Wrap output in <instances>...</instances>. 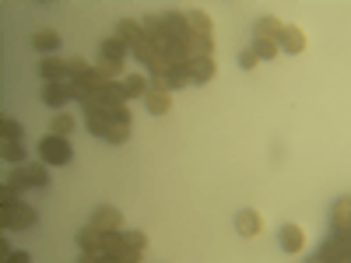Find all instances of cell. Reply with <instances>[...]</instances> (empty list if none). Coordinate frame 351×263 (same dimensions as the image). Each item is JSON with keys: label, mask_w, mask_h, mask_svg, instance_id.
I'll return each instance as SVG.
<instances>
[{"label": "cell", "mask_w": 351, "mask_h": 263, "mask_svg": "<svg viewBox=\"0 0 351 263\" xmlns=\"http://www.w3.org/2000/svg\"><path fill=\"white\" fill-rule=\"evenodd\" d=\"M84 123H88V134L102 137V140H106V134L116 127L112 116H109V109H84Z\"/></svg>", "instance_id": "8fae6325"}, {"label": "cell", "mask_w": 351, "mask_h": 263, "mask_svg": "<svg viewBox=\"0 0 351 263\" xmlns=\"http://www.w3.org/2000/svg\"><path fill=\"white\" fill-rule=\"evenodd\" d=\"M92 99H95L99 109H112V105H123V102H127V92H123V84H120V81H106Z\"/></svg>", "instance_id": "9c48e42d"}, {"label": "cell", "mask_w": 351, "mask_h": 263, "mask_svg": "<svg viewBox=\"0 0 351 263\" xmlns=\"http://www.w3.org/2000/svg\"><path fill=\"white\" fill-rule=\"evenodd\" d=\"M130 140V127H112L106 134V144H127Z\"/></svg>", "instance_id": "4dcf8cb0"}, {"label": "cell", "mask_w": 351, "mask_h": 263, "mask_svg": "<svg viewBox=\"0 0 351 263\" xmlns=\"http://www.w3.org/2000/svg\"><path fill=\"white\" fill-rule=\"evenodd\" d=\"M162 25H165V39H169V46H172V42H183V39L193 36V32H190V21H186V11H180V8L165 11V14H162Z\"/></svg>", "instance_id": "5b68a950"}, {"label": "cell", "mask_w": 351, "mask_h": 263, "mask_svg": "<svg viewBox=\"0 0 351 263\" xmlns=\"http://www.w3.org/2000/svg\"><path fill=\"white\" fill-rule=\"evenodd\" d=\"M127 64H116V60H106V56H99V64H95V74L102 77V81H123L127 74Z\"/></svg>", "instance_id": "44dd1931"}, {"label": "cell", "mask_w": 351, "mask_h": 263, "mask_svg": "<svg viewBox=\"0 0 351 263\" xmlns=\"http://www.w3.org/2000/svg\"><path fill=\"white\" fill-rule=\"evenodd\" d=\"M281 32H285V21L274 18V14L260 18V21L253 25V36H256V39H278V42H281Z\"/></svg>", "instance_id": "ac0fdd59"}, {"label": "cell", "mask_w": 351, "mask_h": 263, "mask_svg": "<svg viewBox=\"0 0 351 263\" xmlns=\"http://www.w3.org/2000/svg\"><path fill=\"white\" fill-rule=\"evenodd\" d=\"M95 263H120V260H116V256H109V253H106V256H95Z\"/></svg>", "instance_id": "8d00e7d4"}, {"label": "cell", "mask_w": 351, "mask_h": 263, "mask_svg": "<svg viewBox=\"0 0 351 263\" xmlns=\"http://www.w3.org/2000/svg\"><path fill=\"white\" fill-rule=\"evenodd\" d=\"M253 49L260 60H274V56L281 53V42L278 39H253Z\"/></svg>", "instance_id": "d4e9b609"}, {"label": "cell", "mask_w": 351, "mask_h": 263, "mask_svg": "<svg viewBox=\"0 0 351 263\" xmlns=\"http://www.w3.org/2000/svg\"><path fill=\"white\" fill-rule=\"evenodd\" d=\"M0 208H4V203H0ZM32 225H36V208L32 203H14V208L0 211V228L21 231V228H32Z\"/></svg>", "instance_id": "3957f363"}, {"label": "cell", "mask_w": 351, "mask_h": 263, "mask_svg": "<svg viewBox=\"0 0 351 263\" xmlns=\"http://www.w3.org/2000/svg\"><path fill=\"white\" fill-rule=\"evenodd\" d=\"M190 74H193L197 84H208L218 74V60L215 56H197V60H190Z\"/></svg>", "instance_id": "e0dca14e"}, {"label": "cell", "mask_w": 351, "mask_h": 263, "mask_svg": "<svg viewBox=\"0 0 351 263\" xmlns=\"http://www.w3.org/2000/svg\"><path fill=\"white\" fill-rule=\"evenodd\" d=\"M39 158L46 165H71L74 158V148H71V137H43L39 140Z\"/></svg>", "instance_id": "7a4b0ae2"}, {"label": "cell", "mask_w": 351, "mask_h": 263, "mask_svg": "<svg viewBox=\"0 0 351 263\" xmlns=\"http://www.w3.org/2000/svg\"><path fill=\"white\" fill-rule=\"evenodd\" d=\"M144 109L152 116H165L172 109V92H148L144 95Z\"/></svg>", "instance_id": "ffe728a7"}, {"label": "cell", "mask_w": 351, "mask_h": 263, "mask_svg": "<svg viewBox=\"0 0 351 263\" xmlns=\"http://www.w3.org/2000/svg\"><path fill=\"white\" fill-rule=\"evenodd\" d=\"M236 228H239L243 239H256L260 231H263V218H260L253 208H243V211L236 214Z\"/></svg>", "instance_id": "4fadbf2b"}, {"label": "cell", "mask_w": 351, "mask_h": 263, "mask_svg": "<svg viewBox=\"0 0 351 263\" xmlns=\"http://www.w3.org/2000/svg\"><path fill=\"white\" fill-rule=\"evenodd\" d=\"M109 116H112V123H116V127H130V123H134V112H130L127 102H123V105H112Z\"/></svg>", "instance_id": "4316f807"}, {"label": "cell", "mask_w": 351, "mask_h": 263, "mask_svg": "<svg viewBox=\"0 0 351 263\" xmlns=\"http://www.w3.org/2000/svg\"><path fill=\"white\" fill-rule=\"evenodd\" d=\"M281 249L288 253V256H295V253H302L306 249V231H302V225H285L281 228Z\"/></svg>", "instance_id": "7c38bea8"}, {"label": "cell", "mask_w": 351, "mask_h": 263, "mask_svg": "<svg viewBox=\"0 0 351 263\" xmlns=\"http://www.w3.org/2000/svg\"><path fill=\"white\" fill-rule=\"evenodd\" d=\"M120 84H123V92H127V102L130 99H144V95L152 92V77H144V74H127Z\"/></svg>", "instance_id": "d6986e66"}, {"label": "cell", "mask_w": 351, "mask_h": 263, "mask_svg": "<svg viewBox=\"0 0 351 263\" xmlns=\"http://www.w3.org/2000/svg\"><path fill=\"white\" fill-rule=\"evenodd\" d=\"M116 36H120V39L130 46V53H134V49H141L144 42H148V36H144V25H141L137 18H123L120 25H116Z\"/></svg>", "instance_id": "52a82bcc"}, {"label": "cell", "mask_w": 351, "mask_h": 263, "mask_svg": "<svg viewBox=\"0 0 351 263\" xmlns=\"http://www.w3.org/2000/svg\"><path fill=\"white\" fill-rule=\"evenodd\" d=\"M4 162H11V165H25V148H21V140H4Z\"/></svg>", "instance_id": "484cf974"}, {"label": "cell", "mask_w": 351, "mask_h": 263, "mask_svg": "<svg viewBox=\"0 0 351 263\" xmlns=\"http://www.w3.org/2000/svg\"><path fill=\"white\" fill-rule=\"evenodd\" d=\"M186 21H190V32H193V36H208V39H215V25H211V14H208V11L190 8V11H186Z\"/></svg>", "instance_id": "2e32d148"}, {"label": "cell", "mask_w": 351, "mask_h": 263, "mask_svg": "<svg viewBox=\"0 0 351 263\" xmlns=\"http://www.w3.org/2000/svg\"><path fill=\"white\" fill-rule=\"evenodd\" d=\"M169 88L172 92H180V88H186L190 81H193V74H190V64H176V67H169Z\"/></svg>", "instance_id": "cb8c5ba5"}, {"label": "cell", "mask_w": 351, "mask_h": 263, "mask_svg": "<svg viewBox=\"0 0 351 263\" xmlns=\"http://www.w3.org/2000/svg\"><path fill=\"white\" fill-rule=\"evenodd\" d=\"M127 53H130V46H127L120 36H109V39H102V42H99V56H106V60L127 64Z\"/></svg>", "instance_id": "9a60e30c"}, {"label": "cell", "mask_w": 351, "mask_h": 263, "mask_svg": "<svg viewBox=\"0 0 351 263\" xmlns=\"http://www.w3.org/2000/svg\"><path fill=\"white\" fill-rule=\"evenodd\" d=\"M8 186H14L18 193H21V190H32V186H49V168H46V162L14 165V172L8 175Z\"/></svg>", "instance_id": "6da1fadb"}, {"label": "cell", "mask_w": 351, "mask_h": 263, "mask_svg": "<svg viewBox=\"0 0 351 263\" xmlns=\"http://www.w3.org/2000/svg\"><path fill=\"white\" fill-rule=\"evenodd\" d=\"M32 42H36V49H39V53H56L64 39H60V32H53V28H39Z\"/></svg>", "instance_id": "7402d4cb"}, {"label": "cell", "mask_w": 351, "mask_h": 263, "mask_svg": "<svg viewBox=\"0 0 351 263\" xmlns=\"http://www.w3.org/2000/svg\"><path fill=\"white\" fill-rule=\"evenodd\" d=\"M4 263H32V256L18 249V253H8V256H4Z\"/></svg>", "instance_id": "d590c367"}, {"label": "cell", "mask_w": 351, "mask_h": 263, "mask_svg": "<svg viewBox=\"0 0 351 263\" xmlns=\"http://www.w3.org/2000/svg\"><path fill=\"white\" fill-rule=\"evenodd\" d=\"M43 102L53 105V109L67 105V102H71V84H67V81H49V84H43Z\"/></svg>", "instance_id": "5bb4252c"}, {"label": "cell", "mask_w": 351, "mask_h": 263, "mask_svg": "<svg viewBox=\"0 0 351 263\" xmlns=\"http://www.w3.org/2000/svg\"><path fill=\"white\" fill-rule=\"evenodd\" d=\"M71 81H77V77H84V74H92V64L84 60V56H71Z\"/></svg>", "instance_id": "83f0119b"}, {"label": "cell", "mask_w": 351, "mask_h": 263, "mask_svg": "<svg viewBox=\"0 0 351 263\" xmlns=\"http://www.w3.org/2000/svg\"><path fill=\"white\" fill-rule=\"evenodd\" d=\"M116 260H120V263H141V253H137V249H130V246H127V249H123V253H120V256H116Z\"/></svg>", "instance_id": "e575fe53"}, {"label": "cell", "mask_w": 351, "mask_h": 263, "mask_svg": "<svg viewBox=\"0 0 351 263\" xmlns=\"http://www.w3.org/2000/svg\"><path fill=\"white\" fill-rule=\"evenodd\" d=\"M39 77H43V84H49V81H71V64L60 60V56H43Z\"/></svg>", "instance_id": "ba28073f"}, {"label": "cell", "mask_w": 351, "mask_h": 263, "mask_svg": "<svg viewBox=\"0 0 351 263\" xmlns=\"http://www.w3.org/2000/svg\"><path fill=\"white\" fill-rule=\"evenodd\" d=\"M0 130H4V140H21V123L11 120V116H4V120H0Z\"/></svg>", "instance_id": "f1b7e54d"}, {"label": "cell", "mask_w": 351, "mask_h": 263, "mask_svg": "<svg viewBox=\"0 0 351 263\" xmlns=\"http://www.w3.org/2000/svg\"><path fill=\"white\" fill-rule=\"evenodd\" d=\"M306 46H309L306 28H302V25H285V32H281V49L291 53V56H299V53H306Z\"/></svg>", "instance_id": "30bf717a"}, {"label": "cell", "mask_w": 351, "mask_h": 263, "mask_svg": "<svg viewBox=\"0 0 351 263\" xmlns=\"http://www.w3.org/2000/svg\"><path fill=\"white\" fill-rule=\"evenodd\" d=\"M74 239H77V249L88 253V256H106V253H109V231H99V228H92V225L81 228Z\"/></svg>", "instance_id": "277c9868"}, {"label": "cell", "mask_w": 351, "mask_h": 263, "mask_svg": "<svg viewBox=\"0 0 351 263\" xmlns=\"http://www.w3.org/2000/svg\"><path fill=\"white\" fill-rule=\"evenodd\" d=\"M239 64H243V71H256V67H260V56H256V49H253V46L239 53Z\"/></svg>", "instance_id": "f546056e"}, {"label": "cell", "mask_w": 351, "mask_h": 263, "mask_svg": "<svg viewBox=\"0 0 351 263\" xmlns=\"http://www.w3.org/2000/svg\"><path fill=\"white\" fill-rule=\"evenodd\" d=\"M0 203H4V208H14V203H21V193L4 183V190H0Z\"/></svg>", "instance_id": "d6a6232c"}, {"label": "cell", "mask_w": 351, "mask_h": 263, "mask_svg": "<svg viewBox=\"0 0 351 263\" xmlns=\"http://www.w3.org/2000/svg\"><path fill=\"white\" fill-rule=\"evenodd\" d=\"M92 228H99V231H120V228H123L120 208H109V203L95 208V211H92Z\"/></svg>", "instance_id": "8992f818"}, {"label": "cell", "mask_w": 351, "mask_h": 263, "mask_svg": "<svg viewBox=\"0 0 351 263\" xmlns=\"http://www.w3.org/2000/svg\"><path fill=\"white\" fill-rule=\"evenodd\" d=\"M74 127H77V120H74L71 112H56L53 120H49V134H53V137H71Z\"/></svg>", "instance_id": "603a6c76"}, {"label": "cell", "mask_w": 351, "mask_h": 263, "mask_svg": "<svg viewBox=\"0 0 351 263\" xmlns=\"http://www.w3.org/2000/svg\"><path fill=\"white\" fill-rule=\"evenodd\" d=\"M152 92H172V88H169V77H165V74H152Z\"/></svg>", "instance_id": "836d02e7"}, {"label": "cell", "mask_w": 351, "mask_h": 263, "mask_svg": "<svg viewBox=\"0 0 351 263\" xmlns=\"http://www.w3.org/2000/svg\"><path fill=\"white\" fill-rule=\"evenodd\" d=\"M127 246L130 249H137V253H144V246H148V236H144V231H127Z\"/></svg>", "instance_id": "1f68e13d"}]
</instances>
